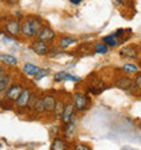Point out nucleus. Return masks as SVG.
<instances>
[{"mask_svg": "<svg viewBox=\"0 0 141 150\" xmlns=\"http://www.w3.org/2000/svg\"><path fill=\"white\" fill-rule=\"evenodd\" d=\"M42 28V21L38 16H27L20 22V34L26 38H33L37 36Z\"/></svg>", "mask_w": 141, "mask_h": 150, "instance_id": "1", "label": "nucleus"}, {"mask_svg": "<svg viewBox=\"0 0 141 150\" xmlns=\"http://www.w3.org/2000/svg\"><path fill=\"white\" fill-rule=\"evenodd\" d=\"M73 107H75V111H79V112H83L88 109L90 107V97L84 93H75L73 96Z\"/></svg>", "mask_w": 141, "mask_h": 150, "instance_id": "2", "label": "nucleus"}, {"mask_svg": "<svg viewBox=\"0 0 141 150\" xmlns=\"http://www.w3.org/2000/svg\"><path fill=\"white\" fill-rule=\"evenodd\" d=\"M33 93L31 89H24L23 87V90H22V93L19 94V97L16 98L15 101V107L16 108H20V109H23V108H29V104H30V100H31L33 97Z\"/></svg>", "mask_w": 141, "mask_h": 150, "instance_id": "3", "label": "nucleus"}, {"mask_svg": "<svg viewBox=\"0 0 141 150\" xmlns=\"http://www.w3.org/2000/svg\"><path fill=\"white\" fill-rule=\"evenodd\" d=\"M23 90V86L22 83H11L10 87L6 90V100L7 101H11V103H15L16 98L19 97V94Z\"/></svg>", "mask_w": 141, "mask_h": 150, "instance_id": "4", "label": "nucleus"}, {"mask_svg": "<svg viewBox=\"0 0 141 150\" xmlns=\"http://www.w3.org/2000/svg\"><path fill=\"white\" fill-rule=\"evenodd\" d=\"M35 37H37V40H41V41H45V42L49 44L56 40V32L49 26H42Z\"/></svg>", "mask_w": 141, "mask_h": 150, "instance_id": "5", "label": "nucleus"}, {"mask_svg": "<svg viewBox=\"0 0 141 150\" xmlns=\"http://www.w3.org/2000/svg\"><path fill=\"white\" fill-rule=\"evenodd\" d=\"M6 33L11 37L20 36V21L16 19V18L7 21L6 22Z\"/></svg>", "mask_w": 141, "mask_h": 150, "instance_id": "6", "label": "nucleus"}, {"mask_svg": "<svg viewBox=\"0 0 141 150\" xmlns=\"http://www.w3.org/2000/svg\"><path fill=\"white\" fill-rule=\"evenodd\" d=\"M30 48H31V51L34 52L35 55H39V56L47 55L49 51H50L49 44L45 42V41H41V40H35V41H33L31 45H30Z\"/></svg>", "mask_w": 141, "mask_h": 150, "instance_id": "7", "label": "nucleus"}, {"mask_svg": "<svg viewBox=\"0 0 141 150\" xmlns=\"http://www.w3.org/2000/svg\"><path fill=\"white\" fill-rule=\"evenodd\" d=\"M119 55L125 59H132V60H136L138 59V47L136 45H126L125 48H122Z\"/></svg>", "mask_w": 141, "mask_h": 150, "instance_id": "8", "label": "nucleus"}, {"mask_svg": "<svg viewBox=\"0 0 141 150\" xmlns=\"http://www.w3.org/2000/svg\"><path fill=\"white\" fill-rule=\"evenodd\" d=\"M75 117V107L72 103H65V108H64L63 116H61V122L64 124H68L69 122H72Z\"/></svg>", "mask_w": 141, "mask_h": 150, "instance_id": "9", "label": "nucleus"}, {"mask_svg": "<svg viewBox=\"0 0 141 150\" xmlns=\"http://www.w3.org/2000/svg\"><path fill=\"white\" fill-rule=\"evenodd\" d=\"M42 98V107H43V112L46 113H52L53 108H54V103H56V97L53 94H45Z\"/></svg>", "mask_w": 141, "mask_h": 150, "instance_id": "10", "label": "nucleus"}, {"mask_svg": "<svg viewBox=\"0 0 141 150\" xmlns=\"http://www.w3.org/2000/svg\"><path fill=\"white\" fill-rule=\"evenodd\" d=\"M29 108L31 109L34 113H43V107H42V98L38 97V96L33 94L31 100H30V104H29Z\"/></svg>", "mask_w": 141, "mask_h": 150, "instance_id": "11", "label": "nucleus"}, {"mask_svg": "<svg viewBox=\"0 0 141 150\" xmlns=\"http://www.w3.org/2000/svg\"><path fill=\"white\" fill-rule=\"evenodd\" d=\"M115 86L121 90H129L130 87L133 86V81L129 76H121L115 81Z\"/></svg>", "mask_w": 141, "mask_h": 150, "instance_id": "12", "label": "nucleus"}, {"mask_svg": "<svg viewBox=\"0 0 141 150\" xmlns=\"http://www.w3.org/2000/svg\"><path fill=\"white\" fill-rule=\"evenodd\" d=\"M64 108H65V101L64 100H56L54 103V108H53V111H52V113L54 115L56 119H61V116H63V112H64Z\"/></svg>", "mask_w": 141, "mask_h": 150, "instance_id": "13", "label": "nucleus"}, {"mask_svg": "<svg viewBox=\"0 0 141 150\" xmlns=\"http://www.w3.org/2000/svg\"><path fill=\"white\" fill-rule=\"evenodd\" d=\"M11 81H12V78L8 72L0 75V94H1V93H6V90H7L8 87H10V85H11Z\"/></svg>", "mask_w": 141, "mask_h": 150, "instance_id": "14", "label": "nucleus"}, {"mask_svg": "<svg viewBox=\"0 0 141 150\" xmlns=\"http://www.w3.org/2000/svg\"><path fill=\"white\" fill-rule=\"evenodd\" d=\"M77 42V40L75 38V37H70V36H64L60 38L59 41V48H61V49H67V48H69L70 45H73V44Z\"/></svg>", "mask_w": 141, "mask_h": 150, "instance_id": "15", "label": "nucleus"}, {"mask_svg": "<svg viewBox=\"0 0 141 150\" xmlns=\"http://www.w3.org/2000/svg\"><path fill=\"white\" fill-rule=\"evenodd\" d=\"M0 62L3 63V66H16L18 64V59L12 55H7V53H3L0 55Z\"/></svg>", "mask_w": 141, "mask_h": 150, "instance_id": "16", "label": "nucleus"}, {"mask_svg": "<svg viewBox=\"0 0 141 150\" xmlns=\"http://www.w3.org/2000/svg\"><path fill=\"white\" fill-rule=\"evenodd\" d=\"M102 42L103 44H106L107 47H117L118 44H121V41H119V38H118L115 34H109V36H106V37H103V40H102Z\"/></svg>", "mask_w": 141, "mask_h": 150, "instance_id": "17", "label": "nucleus"}, {"mask_svg": "<svg viewBox=\"0 0 141 150\" xmlns=\"http://www.w3.org/2000/svg\"><path fill=\"white\" fill-rule=\"evenodd\" d=\"M75 132H76V123H75V120H72V122H69L68 124H65L64 134H65V137H67L68 139H70V138H73Z\"/></svg>", "mask_w": 141, "mask_h": 150, "instance_id": "18", "label": "nucleus"}, {"mask_svg": "<svg viewBox=\"0 0 141 150\" xmlns=\"http://www.w3.org/2000/svg\"><path fill=\"white\" fill-rule=\"evenodd\" d=\"M38 71H39V67L33 63H26L23 66V72L26 75H29V76H34Z\"/></svg>", "mask_w": 141, "mask_h": 150, "instance_id": "19", "label": "nucleus"}, {"mask_svg": "<svg viewBox=\"0 0 141 150\" xmlns=\"http://www.w3.org/2000/svg\"><path fill=\"white\" fill-rule=\"evenodd\" d=\"M50 150H67V143L61 138H54V141L52 142Z\"/></svg>", "mask_w": 141, "mask_h": 150, "instance_id": "20", "label": "nucleus"}, {"mask_svg": "<svg viewBox=\"0 0 141 150\" xmlns=\"http://www.w3.org/2000/svg\"><path fill=\"white\" fill-rule=\"evenodd\" d=\"M122 70L125 71V74H137V72H140V68H138L137 64L132 63H125L122 66Z\"/></svg>", "mask_w": 141, "mask_h": 150, "instance_id": "21", "label": "nucleus"}, {"mask_svg": "<svg viewBox=\"0 0 141 150\" xmlns=\"http://www.w3.org/2000/svg\"><path fill=\"white\" fill-rule=\"evenodd\" d=\"M94 51L96 52V53H101V55H106V53L109 52V47L101 41V42H96V44H95Z\"/></svg>", "mask_w": 141, "mask_h": 150, "instance_id": "22", "label": "nucleus"}, {"mask_svg": "<svg viewBox=\"0 0 141 150\" xmlns=\"http://www.w3.org/2000/svg\"><path fill=\"white\" fill-rule=\"evenodd\" d=\"M47 75H49V70H46V68H39V71L34 75V79L38 82V81H41V79L47 76Z\"/></svg>", "mask_w": 141, "mask_h": 150, "instance_id": "23", "label": "nucleus"}, {"mask_svg": "<svg viewBox=\"0 0 141 150\" xmlns=\"http://www.w3.org/2000/svg\"><path fill=\"white\" fill-rule=\"evenodd\" d=\"M64 81H72V82H79V81H80V78H79V76H75V75H72V74H68V72H65V75H64Z\"/></svg>", "mask_w": 141, "mask_h": 150, "instance_id": "24", "label": "nucleus"}, {"mask_svg": "<svg viewBox=\"0 0 141 150\" xmlns=\"http://www.w3.org/2000/svg\"><path fill=\"white\" fill-rule=\"evenodd\" d=\"M64 75H65V71H60V72H57V74H54V81L56 82H63Z\"/></svg>", "mask_w": 141, "mask_h": 150, "instance_id": "25", "label": "nucleus"}, {"mask_svg": "<svg viewBox=\"0 0 141 150\" xmlns=\"http://www.w3.org/2000/svg\"><path fill=\"white\" fill-rule=\"evenodd\" d=\"M133 86L136 87V89H140L141 87V74L140 72H137V76H136V81L133 82Z\"/></svg>", "mask_w": 141, "mask_h": 150, "instance_id": "26", "label": "nucleus"}, {"mask_svg": "<svg viewBox=\"0 0 141 150\" xmlns=\"http://www.w3.org/2000/svg\"><path fill=\"white\" fill-rule=\"evenodd\" d=\"M73 150H91V147L88 145H84V143H79V145L75 146Z\"/></svg>", "mask_w": 141, "mask_h": 150, "instance_id": "27", "label": "nucleus"}, {"mask_svg": "<svg viewBox=\"0 0 141 150\" xmlns=\"http://www.w3.org/2000/svg\"><path fill=\"white\" fill-rule=\"evenodd\" d=\"M69 1H70V3H72V4H75V6H77V4H80V3H82L83 0H69Z\"/></svg>", "mask_w": 141, "mask_h": 150, "instance_id": "28", "label": "nucleus"}, {"mask_svg": "<svg viewBox=\"0 0 141 150\" xmlns=\"http://www.w3.org/2000/svg\"><path fill=\"white\" fill-rule=\"evenodd\" d=\"M6 68H4V66H0V75H3V74H6Z\"/></svg>", "mask_w": 141, "mask_h": 150, "instance_id": "29", "label": "nucleus"}, {"mask_svg": "<svg viewBox=\"0 0 141 150\" xmlns=\"http://www.w3.org/2000/svg\"><path fill=\"white\" fill-rule=\"evenodd\" d=\"M6 1H7L8 4H16L18 1H19V0H6Z\"/></svg>", "mask_w": 141, "mask_h": 150, "instance_id": "30", "label": "nucleus"}, {"mask_svg": "<svg viewBox=\"0 0 141 150\" xmlns=\"http://www.w3.org/2000/svg\"><path fill=\"white\" fill-rule=\"evenodd\" d=\"M114 1H115V3H117V4H122V3H124V1H125V0H114Z\"/></svg>", "mask_w": 141, "mask_h": 150, "instance_id": "31", "label": "nucleus"}]
</instances>
